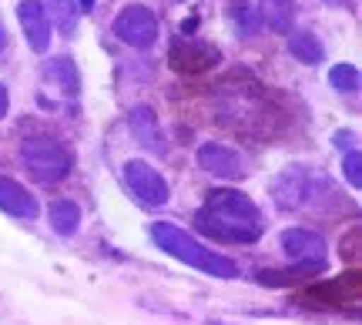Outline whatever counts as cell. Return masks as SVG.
Returning <instances> with one entry per match:
<instances>
[{"instance_id":"6da1fadb","label":"cell","mask_w":362,"mask_h":325,"mask_svg":"<svg viewBox=\"0 0 362 325\" xmlns=\"http://www.w3.org/2000/svg\"><path fill=\"white\" fill-rule=\"evenodd\" d=\"M194 225L205 235L218 238V242H232V245H248L259 242L265 232L259 205L235 188H218L205 198V205L194 215Z\"/></svg>"},{"instance_id":"7a4b0ae2","label":"cell","mask_w":362,"mask_h":325,"mask_svg":"<svg viewBox=\"0 0 362 325\" xmlns=\"http://www.w3.org/2000/svg\"><path fill=\"white\" fill-rule=\"evenodd\" d=\"M151 238H155V245L161 248L165 255L192 265L198 272L215 275V278H235V275H238V265H235L228 255H218V252L205 248L194 235H188L185 228L171 225V221H155V225H151Z\"/></svg>"},{"instance_id":"3957f363","label":"cell","mask_w":362,"mask_h":325,"mask_svg":"<svg viewBox=\"0 0 362 325\" xmlns=\"http://www.w3.org/2000/svg\"><path fill=\"white\" fill-rule=\"evenodd\" d=\"M21 158H24L30 178L40 184H61L74 168L71 151L61 141H54V138H30V141H24Z\"/></svg>"},{"instance_id":"277c9868","label":"cell","mask_w":362,"mask_h":325,"mask_svg":"<svg viewBox=\"0 0 362 325\" xmlns=\"http://www.w3.org/2000/svg\"><path fill=\"white\" fill-rule=\"evenodd\" d=\"M111 30L117 34L121 44H128L134 51H148L151 44L158 40V13L151 7H144V4H128V7H121L117 17L111 20Z\"/></svg>"},{"instance_id":"5b68a950","label":"cell","mask_w":362,"mask_h":325,"mask_svg":"<svg viewBox=\"0 0 362 325\" xmlns=\"http://www.w3.org/2000/svg\"><path fill=\"white\" fill-rule=\"evenodd\" d=\"M124 184H128V191L141 205H148V208H161V205H168L171 198V188L168 182H165V175L158 168H151L144 158H131V161H124Z\"/></svg>"},{"instance_id":"8992f818","label":"cell","mask_w":362,"mask_h":325,"mask_svg":"<svg viewBox=\"0 0 362 325\" xmlns=\"http://www.w3.org/2000/svg\"><path fill=\"white\" fill-rule=\"evenodd\" d=\"M194 161H198L202 171L215 175V178H225V182H238V178L248 175L245 155L235 151V148H228V144H221V141H205L198 151H194Z\"/></svg>"},{"instance_id":"52a82bcc","label":"cell","mask_w":362,"mask_h":325,"mask_svg":"<svg viewBox=\"0 0 362 325\" xmlns=\"http://www.w3.org/2000/svg\"><path fill=\"white\" fill-rule=\"evenodd\" d=\"M282 252L302 272H322L325 268V242L309 228H285Z\"/></svg>"},{"instance_id":"ba28073f","label":"cell","mask_w":362,"mask_h":325,"mask_svg":"<svg viewBox=\"0 0 362 325\" xmlns=\"http://www.w3.org/2000/svg\"><path fill=\"white\" fill-rule=\"evenodd\" d=\"M312 182H315V178H312L302 165H288V168H282L275 175V182H272V201L282 211L302 208L312 195Z\"/></svg>"},{"instance_id":"9c48e42d","label":"cell","mask_w":362,"mask_h":325,"mask_svg":"<svg viewBox=\"0 0 362 325\" xmlns=\"http://www.w3.org/2000/svg\"><path fill=\"white\" fill-rule=\"evenodd\" d=\"M168 61L181 74H202V71H208V67L218 61V51H215L211 44H205V40L192 37V34H181V37H175V44H171Z\"/></svg>"},{"instance_id":"30bf717a","label":"cell","mask_w":362,"mask_h":325,"mask_svg":"<svg viewBox=\"0 0 362 325\" xmlns=\"http://www.w3.org/2000/svg\"><path fill=\"white\" fill-rule=\"evenodd\" d=\"M17 20H21L27 47L34 54H44L51 47V20H47V11H44L40 0H21L17 4Z\"/></svg>"},{"instance_id":"8fae6325","label":"cell","mask_w":362,"mask_h":325,"mask_svg":"<svg viewBox=\"0 0 362 325\" xmlns=\"http://www.w3.org/2000/svg\"><path fill=\"white\" fill-rule=\"evenodd\" d=\"M0 211H7L11 218L34 221L37 218V198L27 191L21 182H13L7 175H0Z\"/></svg>"},{"instance_id":"7c38bea8","label":"cell","mask_w":362,"mask_h":325,"mask_svg":"<svg viewBox=\"0 0 362 325\" xmlns=\"http://www.w3.org/2000/svg\"><path fill=\"white\" fill-rule=\"evenodd\" d=\"M44 81L51 84V88H57L61 91V98H67V101H74L81 94V74H78V64L67 57V54H61V57H51V61H44Z\"/></svg>"},{"instance_id":"4fadbf2b","label":"cell","mask_w":362,"mask_h":325,"mask_svg":"<svg viewBox=\"0 0 362 325\" xmlns=\"http://www.w3.org/2000/svg\"><path fill=\"white\" fill-rule=\"evenodd\" d=\"M259 17L272 34H292V24L298 17V4L296 0H262Z\"/></svg>"},{"instance_id":"5bb4252c","label":"cell","mask_w":362,"mask_h":325,"mask_svg":"<svg viewBox=\"0 0 362 325\" xmlns=\"http://www.w3.org/2000/svg\"><path fill=\"white\" fill-rule=\"evenodd\" d=\"M47 221H51V228L61 238H74L81 228V208L74 201H67V198H54L47 205Z\"/></svg>"},{"instance_id":"9a60e30c","label":"cell","mask_w":362,"mask_h":325,"mask_svg":"<svg viewBox=\"0 0 362 325\" xmlns=\"http://www.w3.org/2000/svg\"><path fill=\"white\" fill-rule=\"evenodd\" d=\"M128 128L144 148H151V151H161V148H165V144H161V131H158V117L151 107H134L128 114Z\"/></svg>"},{"instance_id":"2e32d148","label":"cell","mask_w":362,"mask_h":325,"mask_svg":"<svg viewBox=\"0 0 362 325\" xmlns=\"http://www.w3.org/2000/svg\"><path fill=\"white\" fill-rule=\"evenodd\" d=\"M288 51H292V57L302 61V64H322L325 61L322 40L315 37L312 30H292V37H288Z\"/></svg>"},{"instance_id":"e0dca14e","label":"cell","mask_w":362,"mask_h":325,"mask_svg":"<svg viewBox=\"0 0 362 325\" xmlns=\"http://www.w3.org/2000/svg\"><path fill=\"white\" fill-rule=\"evenodd\" d=\"M44 11H47L51 27H57V34H64V37L78 34V4L74 0H47Z\"/></svg>"},{"instance_id":"ac0fdd59","label":"cell","mask_w":362,"mask_h":325,"mask_svg":"<svg viewBox=\"0 0 362 325\" xmlns=\"http://www.w3.org/2000/svg\"><path fill=\"white\" fill-rule=\"evenodd\" d=\"M329 84L339 94H356L359 91V67L356 64H336L329 71Z\"/></svg>"},{"instance_id":"d6986e66","label":"cell","mask_w":362,"mask_h":325,"mask_svg":"<svg viewBox=\"0 0 362 325\" xmlns=\"http://www.w3.org/2000/svg\"><path fill=\"white\" fill-rule=\"evenodd\" d=\"M342 175H346V182L359 191L362 188V158H359V151H349V155L342 158Z\"/></svg>"},{"instance_id":"ffe728a7","label":"cell","mask_w":362,"mask_h":325,"mask_svg":"<svg viewBox=\"0 0 362 325\" xmlns=\"http://www.w3.org/2000/svg\"><path fill=\"white\" fill-rule=\"evenodd\" d=\"M356 141H359V138H356V131H336V138H332V144H336L339 151H346V148L356 151Z\"/></svg>"},{"instance_id":"44dd1931","label":"cell","mask_w":362,"mask_h":325,"mask_svg":"<svg viewBox=\"0 0 362 325\" xmlns=\"http://www.w3.org/2000/svg\"><path fill=\"white\" fill-rule=\"evenodd\" d=\"M7 111H11V94H7V84H0V121L7 117Z\"/></svg>"},{"instance_id":"7402d4cb","label":"cell","mask_w":362,"mask_h":325,"mask_svg":"<svg viewBox=\"0 0 362 325\" xmlns=\"http://www.w3.org/2000/svg\"><path fill=\"white\" fill-rule=\"evenodd\" d=\"M74 4H78L81 11H90V7H94V0H74Z\"/></svg>"},{"instance_id":"603a6c76","label":"cell","mask_w":362,"mask_h":325,"mask_svg":"<svg viewBox=\"0 0 362 325\" xmlns=\"http://www.w3.org/2000/svg\"><path fill=\"white\" fill-rule=\"evenodd\" d=\"M329 7H346V0H325Z\"/></svg>"},{"instance_id":"cb8c5ba5","label":"cell","mask_w":362,"mask_h":325,"mask_svg":"<svg viewBox=\"0 0 362 325\" xmlns=\"http://www.w3.org/2000/svg\"><path fill=\"white\" fill-rule=\"evenodd\" d=\"M0 47H4V30H0Z\"/></svg>"}]
</instances>
